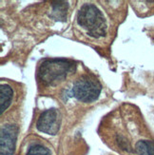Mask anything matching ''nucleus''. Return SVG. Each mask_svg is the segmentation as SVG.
<instances>
[{
	"label": "nucleus",
	"instance_id": "nucleus-1",
	"mask_svg": "<svg viewBox=\"0 0 154 155\" xmlns=\"http://www.w3.org/2000/svg\"><path fill=\"white\" fill-rule=\"evenodd\" d=\"M73 67V63L67 59H46L38 68V80L46 87H55L66 80Z\"/></svg>",
	"mask_w": 154,
	"mask_h": 155
},
{
	"label": "nucleus",
	"instance_id": "nucleus-2",
	"mask_svg": "<svg viewBox=\"0 0 154 155\" xmlns=\"http://www.w3.org/2000/svg\"><path fill=\"white\" fill-rule=\"evenodd\" d=\"M77 24L93 38L104 37L106 33L105 16L94 4L86 3L77 13Z\"/></svg>",
	"mask_w": 154,
	"mask_h": 155
},
{
	"label": "nucleus",
	"instance_id": "nucleus-3",
	"mask_svg": "<svg viewBox=\"0 0 154 155\" xmlns=\"http://www.w3.org/2000/svg\"><path fill=\"white\" fill-rule=\"evenodd\" d=\"M102 86L99 81L91 75L80 76L72 86V95L84 103L95 101L101 93Z\"/></svg>",
	"mask_w": 154,
	"mask_h": 155
},
{
	"label": "nucleus",
	"instance_id": "nucleus-4",
	"mask_svg": "<svg viewBox=\"0 0 154 155\" xmlns=\"http://www.w3.org/2000/svg\"><path fill=\"white\" fill-rule=\"evenodd\" d=\"M61 126V114L57 109H50L43 111L37 120L36 127L39 131L55 135L60 130Z\"/></svg>",
	"mask_w": 154,
	"mask_h": 155
},
{
	"label": "nucleus",
	"instance_id": "nucleus-5",
	"mask_svg": "<svg viewBox=\"0 0 154 155\" xmlns=\"http://www.w3.org/2000/svg\"><path fill=\"white\" fill-rule=\"evenodd\" d=\"M18 127L16 125H5L0 132V155H12L16 147Z\"/></svg>",
	"mask_w": 154,
	"mask_h": 155
},
{
	"label": "nucleus",
	"instance_id": "nucleus-6",
	"mask_svg": "<svg viewBox=\"0 0 154 155\" xmlns=\"http://www.w3.org/2000/svg\"><path fill=\"white\" fill-rule=\"evenodd\" d=\"M69 4L66 1H54L51 4V17L56 21H65L68 13Z\"/></svg>",
	"mask_w": 154,
	"mask_h": 155
},
{
	"label": "nucleus",
	"instance_id": "nucleus-7",
	"mask_svg": "<svg viewBox=\"0 0 154 155\" xmlns=\"http://www.w3.org/2000/svg\"><path fill=\"white\" fill-rule=\"evenodd\" d=\"M12 96H13V91L9 85L0 86V106H1V114H3L4 111L8 110V107L11 106Z\"/></svg>",
	"mask_w": 154,
	"mask_h": 155
},
{
	"label": "nucleus",
	"instance_id": "nucleus-8",
	"mask_svg": "<svg viewBox=\"0 0 154 155\" xmlns=\"http://www.w3.org/2000/svg\"><path fill=\"white\" fill-rule=\"evenodd\" d=\"M135 150L139 155H154V141H139L135 146Z\"/></svg>",
	"mask_w": 154,
	"mask_h": 155
},
{
	"label": "nucleus",
	"instance_id": "nucleus-9",
	"mask_svg": "<svg viewBox=\"0 0 154 155\" xmlns=\"http://www.w3.org/2000/svg\"><path fill=\"white\" fill-rule=\"evenodd\" d=\"M26 155H51V150L42 145H33L27 151Z\"/></svg>",
	"mask_w": 154,
	"mask_h": 155
},
{
	"label": "nucleus",
	"instance_id": "nucleus-10",
	"mask_svg": "<svg viewBox=\"0 0 154 155\" xmlns=\"http://www.w3.org/2000/svg\"><path fill=\"white\" fill-rule=\"evenodd\" d=\"M116 141L120 149H122L123 150H126V151H131V147L129 145V142L124 136L117 135Z\"/></svg>",
	"mask_w": 154,
	"mask_h": 155
}]
</instances>
